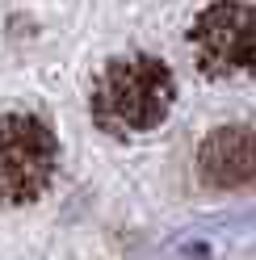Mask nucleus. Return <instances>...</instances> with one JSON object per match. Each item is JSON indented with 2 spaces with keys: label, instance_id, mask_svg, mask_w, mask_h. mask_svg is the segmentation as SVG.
I'll return each instance as SVG.
<instances>
[{
  "label": "nucleus",
  "instance_id": "1",
  "mask_svg": "<svg viewBox=\"0 0 256 260\" xmlns=\"http://www.w3.org/2000/svg\"><path fill=\"white\" fill-rule=\"evenodd\" d=\"M177 84L164 59L155 55H126L109 59L92 80V118L109 135H139L168 118Z\"/></svg>",
  "mask_w": 256,
  "mask_h": 260
},
{
  "label": "nucleus",
  "instance_id": "2",
  "mask_svg": "<svg viewBox=\"0 0 256 260\" xmlns=\"http://www.w3.org/2000/svg\"><path fill=\"white\" fill-rule=\"evenodd\" d=\"M59 143L34 113H0V202L25 206L46 193Z\"/></svg>",
  "mask_w": 256,
  "mask_h": 260
},
{
  "label": "nucleus",
  "instance_id": "3",
  "mask_svg": "<svg viewBox=\"0 0 256 260\" xmlns=\"http://www.w3.org/2000/svg\"><path fill=\"white\" fill-rule=\"evenodd\" d=\"M189 51L202 76L210 80H239L256 68L252 42V9L244 0H218L202 13L189 29Z\"/></svg>",
  "mask_w": 256,
  "mask_h": 260
},
{
  "label": "nucleus",
  "instance_id": "4",
  "mask_svg": "<svg viewBox=\"0 0 256 260\" xmlns=\"http://www.w3.org/2000/svg\"><path fill=\"white\" fill-rule=\"evenodd\" d=\"M198 172L210 185L239 189L252 181V130L248 126H222L214 135H206L198 151Z\"/></svg>",
  "mask_w": 256,
  "mask_h": 260
}]
</instances>
